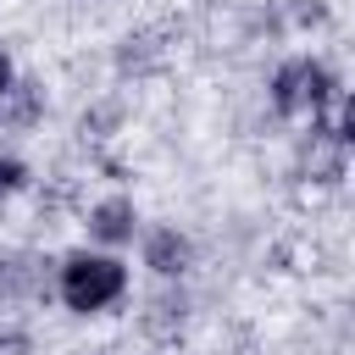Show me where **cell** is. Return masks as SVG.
<instances>
[{
	"label": "cell",
	"instance_id": "cell-1",
	"mask_svg": "<svg viewBox=\"0 0 355 355\" xmlns=\"http://www.w3.org/2000/svg\"><path fill=\"white\" fill-rule=\"evenodd\" d=\"M61 294H67L72 311H100L105 300L122 294V266L105 261V255H78V261H67V272H61Z\"/></svg>",
	"mask_w": 355,
	"mask_h": 355
},
{
	"label": "cell",
	"instance_id": "cell-2",
	"mask_svg": "<svg viewBox=\"0 0 355 355\" xmlns=\"http://www.w3.org/2000/svg\"><path fill=\"white\" fill-rule=\"evenodd\" d=\"M327 100V72L316 61H288L277 72V105L283 111H305V105H322Z\"/></svg>",
	"mask_w": 355,
	"mask_h": 355
},
{
	"label": "cell",
	"instance_id": "cell-3",
	"mask_svg": "<svg viewBox=\"0 0 355 355\" xmlns=\"http://www.w3.org/2000/svg\"><path fill=\"white\" fill-rule=\"evenodd\" d=\"M128 222H133V205H128V200H111V205L94 211V233H100V239H122Z\"/></svg>",
	"mask_w": 355,
	"mask_h": 355
},
{
	"label": "cell",
	"instance_id": "cell-4",
	"mask_svg": "<svg viewBox=\"0 0 355 355\" xmlns=\"http://www.w3.org/2000/svg\"><path fill=\"white\" fill-rule=\"evenodd\" d=\"M178 261H183V239H178V233H155V239H150V266L178 272Z\"/></svg>",
	"mask_w": 355,
	"mask_h": 355
},
{
	"label": "cell",
	"instance_id": "cell-5",
	"mask_svg": "<svg viewBox=\"0 0 355 355\" xmlns=\"http://www.w3.org/2000/svg\"><path fill=\"white\" fill-rule=\"evenodd\" d=\"M17 183H22V166H17V161H0V194L17 189Z\"/></svg>",
	"mask_w": 355,
	"mask_h": 355
},
{
	"label": "cell",
	"instance_id": "cell-6",
	"mask_svg": "<svg viewBox=\"0 0 355 355\" xmlns=\"http://www.w3.org/2000/svg\"><path fill=\"white\" fill-rule=\"evenodd\" d=\"M6 83H11V61H6V50H0V94H6Z\"/></svg>",
	"mask_w": 355,
	"mask_h": 355
}]
</instances>
